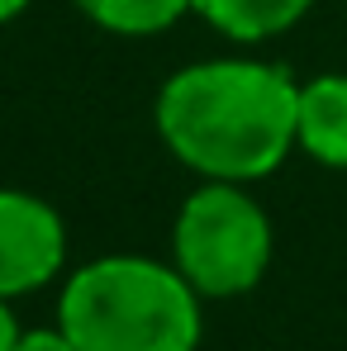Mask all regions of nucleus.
I'll list each match as a JSON object with an SVG mask.
<instances>
[{
  "label": "nucleus",
  "instance_id": "5",
  "mask_svg": "<svg viewBox=\"0 0 347 351\" xmlns=\"http://www.w3.org/2000/svg\"><path fill=\"white\" fill-rule=\"evenodd\" d=\"M295 147L328 171H347V71L300 81Z\"/></svg>",
  "mask_w": 347,
  "mask_h": 351
},
{
  "label": "nucleus",
  "instance_id": "4",
  "mask_svg": "<svg viewBox=\"0 0 347 351\" xmlns=\"http://www.w3.org/2000/svg\"><path fill=\"white\" fill-rule=\"evenodd\" d=\"M62 261L67 223L58 209L29 190H0V299L43 290Z\"/></svg>",
  "mask_w": 347,
  "mask_h": 351
},
{
  "label": "nucleus",
  "instance_id": "10",
  "mask_svg": "<svg viewBox=\"0 0 347 351\" xmlns=\"http://www.w3.org/2000/svg\"><path fill=\"white\" fill-rule=\"evenodd\" d=\"M29 10V0H0V24H10V19H19Z\"/></svg>",
  "mask_w": 347,
  "mask_h": 351
},
{
  "label": "nucleus",
  "instance_id": "9",
  "mask_svg": "<svg viewBox=\"0 0 347 351\" xmlns=\"http://www.w3.org/2000/svg\"><path fill=\"white\" fill-rule=\"evenodd\" d=\"M19 323H14V313H10V299H0V351H14V342H19Z\"/></svg>",
  "mask_w": 347,
  "mask_h": 351
},
{
  "label": "nucleus",
  "instance_id": "6",
  "mask_svg": "<svg viewBox=\"0 0 347 351\" xmlns=\"http://www.w3.org/2000/svg\"><path fill=\"white\" fill-rule=\"evenodd\" d=\"M314 0H195V14L233 43H262L295 29Z\"/></svg>",
  "mask_w": 347,
  "mask_h": 351
},
{
  "label": "nucleus",
  "instance_id": "2",
  "mask_svg": "<svg viewBox=\"0 0 347 351\" xmlns=\"http://www.w3.org/2000/svg\"><path fill=\"white\" fill-rule=\"evenodd\" d=\"M58 328L81 351H195L200 294L176 266L100 256L71 271L58 299Z\"/></svg>",
  "mask_w": 347,
  "mask_h": 351
},
{
  "label": "nucleus",
  "instance_id": "7",
  "mask_svg": "<svg viewBox=\"0 0 347 351\" xmlns=\"http://www.w3.org/2000/svg\"><path fill=\"white\" fill-rule=\"evenodd\" d=\"M91 24L124 34V38H143V34H162L172 29L181 14L195 10V0H71Z\"/></svg>",
  "mask_w": 347,
  "mask_h": 351
},
{
  "label": "nucleus",
  "instance_id": "1",
  "mask_svg": "<svg viewBox=\"0 0 347 351\" xmlns=\"http://www.w3.org/2000/svg\"><path fill=\"white\" fill-rule=\"evenodd\" d=\"M300 81L262 58L181 66L157 90V133L181 167L205 180H262L295 147Z\"/></svg>",
  "mask_w": 347,
  "mask_h": 351
},
{
  "label": "nucleus",
  "instance_id": "8",
  "mask_svg": "<svg viewBox=\"0 0 347 351\" xmlns=\"http://www.w3.org/2000/svg\"><path fill=\"white\" fill-rule=\"evenodd\" d=\"M14 351H81V347L62 328H29V332H19Z\"/></svg>",
  "mask_w": 347,
  "mask_h": 351
},
{
  "label": "nucleus",
  "instance_id": "3",
  "mask_svg": "<svg viewBox=\"0 0 347 351\" xmlns=\"http://www.w3.org/2000/svg\"><path fill=\"white\" fill-rule=\"evenodd\" d=\"M172 266L200 299H238L271 266V219L233 180H205L176 214Z\"/></svg>",
  "mask_w": 347,
  "mask_h": 351
}]
</instances>
